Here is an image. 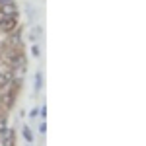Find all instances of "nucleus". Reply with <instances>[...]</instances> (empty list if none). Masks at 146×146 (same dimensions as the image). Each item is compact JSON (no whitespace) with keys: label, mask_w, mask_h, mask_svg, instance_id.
Returning <instances> with one entry per match:
<instances>
[{"label":"nucleus","mask_w":146,"mask_h":146,"mask_svg":"<svg viewBox=\"0 0 146 146\" xmlns=\"http://www.w3.org/2000/svg\"><path fill=\"white\" fill-rule=\"evenodd\" d=\"M18 14H12V16H4V20L0 22V29L4 33H12L14 29H18Z\"/></svg>","instance_id":"1"},{"label":"nucleus","mask_w":146,"mask_h":146,"mask_svg":"<svg viewBox=\"0 0 146 146\" xmlns=\"http://www.w3.org/2000/svg\"><path fill=\"white\" fill-rule=\"evenodd\" d=\"M14 80V72L10 66H0V88H6Z\"/></svg>","instance_id":"2"},{"label":"nucleus","mask_w":146,"mask_h":146,"mask_svg":"<svg viewBox=\"0 0 146 146\" xmlns=\"http://www.w3.org/2000/svg\"><path fill=\"white\" fill-rule=\"evenodd\" d=\"M0 140H2V146H14V131L12 129H6L0 135Z\"/></svg>","instance_id":"3"},{"label":"nucleus","mask_w":146,"mask_h":146,"mask_svg":"<svg viewBox=\"0 0 146 146\" xmlns=\"http://www.w3.org/2000/svg\"><path fill=\"white\" fill-rule=\"evenodd\" d=\"M12 100H14V92H8V94L2 96V101H0V103L8 109V107H12Z\"/></svg>","instance_id":"4"},{"label":"nucleus","mask_w":146,"mask_h":146,"mask_svg":"<svg viewBox=\"0 0 146 146\" xmlns=\"http://www.w3.org/2000/svg\"><path fill=\"white\" fill-rule=\"evenodd\" d=\"M41 88H43V72L37 70L35 72V92H41Z\"/></svg>","instance_id":"5"},{"label":"nucleus","mask_w":146,"mask_h":146,"mask_svg":"<svg viewBox=\"0 0 146 146\" xmlns=\"http://www.w3.org/2000/svg\"><path fill=\"white\" fill-rule=\"evenodd\" d=\"M23 138H25V140H27V142H33V133H31V129H29V127H23Z\"/></svg>","instance_id":"6"},{"label":"nucleus","mask_w":146,"mask_h":146,"mask_svg":"<svg viewBox=\"0 0 146 146\" xmlns=\"http://www.w3.org/2000/svg\"><path fill=\"white\" fill-rule=\"evenodd\" d=\"M6 129H8V123H6V117L2 115V117H0V135H2Z\"/></svg>","instance_id":"7"},{"label":"nucleus","mask_w":146,"mask_h":146,"mask_svg":"<svg viewBox=\"0 0 146 146\" xmlns=\"http://www.w3.org/2000/svg\"><path fill=\"white\" fill-rule=\"evenodd\" d=\"M31 55H33L35 58L39 56V47H37V45H33V47H31Z\"/></svg>","instance_id":"8"},{"label":"nucleus","mask_w":146,"mask_h":146,"mask_svg":"<svg viewBox=\"0 0 146 146\" xmlns=\"http://www.w3.org/2000/svg\"><path fill=\"white\" fill-rule=\"evenodd\" d=\"M39 133H41V135H45V133H47V123H41V125H39Z\"/></svg>","instance_id":"9"},{"label":"nucleus","mask_w":146,"mask_h":146,"mask_svg":"<svg viewBox=\"0 0 146 146\" xmlns=\"http://www.w3.org/2000/svg\"><path fill=\"white\" fill-rule=\"evenodd\" d=\"M39 113H41V117H43V119H45V117H47V105H43V107H41V109H39Z\"/></svg>","instance_id":"10"},{"label":"nucleus","mask_w":146,"mask_h":146,"mask_svg":"<svg viewBox=\"0 0 146 146\" xmlns=\"http://www.w3.org/2000/svg\"><path fill=\"white\" fill-rule=\"evenodd\" d=\"M37 115H39V109H31V113H29V117H31V119H35Z\"/></svg>","instance_id":"11"}]
</instances>
